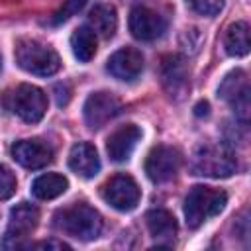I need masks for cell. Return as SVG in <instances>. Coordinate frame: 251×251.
Instances as JSON below:
<instances>
[{"mask_svg": "<svg viewBox=\"0 0 251 251\" xmlns=\"http://www.w3.org/2000/svg\"><path fill=\"white\" fill-rule=\"evenodd\" d=\"M55 226L75 239L90 241L96 239L102 231V216L86 202H75L73 206L55 214Z\"/></svg>", "mask_w": 251, "mask_h": 251, "instance_id": "obj_1", "label": "cell"}, {"mask_svg": "<svg viewBox=\"0 0 251 251\" xmlns=\"http://www.w3.org/2000/svg\"><path fill=\"white\" fill-rule=\"evenodd\" d=\"M14 57L20 69L37 76H51L61 69L59 53L37 39H20L14 47Z\"/></svg>", "mask_w": 251, "mask_h": 251, "instance_id": "obj_2", "label": "cell"}, {"mask_svg": "<svg viewBox=\"0 0 251 251\" xmlns=\"http://www.w3.org/2000/svg\"><path fill=\"white\" fill-rule=\"evenodd\" d=\"M227 204V194L212 186H194L184 198V218L188 227H200L210 218L218 216Z\"/></svg>", "mask_w": 251, "mask_h": 251, "instance_id": "obj_3", "label": "cell"}, {"mask_svg": "<svg viewBox=\"0 0 251 251\" xmlns=\"http://www.w3.org/2000/svg\"><path fill=\"white\" fill-rule=\"evenodd\" d=\"M4 104L10 112H14L27 124L39 122L47 112V96L39 86L33 84H18L10 92H6Z\"/></svg>", "mask_w": 251, "mask_h": 251, "instance_id": "obj_4", "label": "cell"}, {"mask_svg": "<svg viewBox=\"0 0 251 251\" xmlns=\"http://www.w3.org/2000/svg\"><path fill=\"white\" fill-rule=\"evenodd\" d=\"M235 169H237L235 157L224 145H204L194 153V159H192L194 175L226 178V176H231Z\"/></svg>", "mask_w": 251, "mask_h": 251, "instance_id": "obj_5", "label": "cell"}, {"mask_svg": "<svg viewBox=\"0 0 251 251\" xmlns=\"http://www.w3.org/2000/svg\"><path fill=\"white\" fill-rule=\"evenodd\" d=\"M102 198L120 212L133 210L141 200V188L137 186L135 178L129 175H114L102 186Z\"/></svg>", "mask_w": 251, "mask_h": 251, "instance_id": "obj_6", "label": "cell"}, {"mask_svg": "<svg viewBox=\"0 0 251 251\" xmlns=\"http://www.w3.org/2000/svg\"><path fill=\"white\" fill-rule=\"evenodd\" d=\"M180 163L182 155L176 147L157 145L149 151L145 159V173L153 182H167L178 173Z\"/></svg>", "mask_w": 251, "mask_h": 251, "instance_id": "obj_7", "label": "cell"}, {"mask_svg": "<svg viewBox=\"0 0 251 251\" xmlns=\"http://www.w3.org/2000/svg\"><path fill=\"white\" fill-rule=\"evenodd\" d=\"M39 224V210L29 202H20L10 210V222L6 229L4 247H22V239L27 237Z\"/></svg>", "mask_w": 251, "mask_h": 251, "instance_id": "obj_8", "label": "cell"}, {"mask_svg": "<svg viewBox=\"0 0 251 251\" xmlns=\"http://www.w3.org/2000/svg\"><path fill=\"white\" fill-rule=\"evenodd\" d=\"M122 110V102L114 92L108 90H100V92H92L82 108L84 114V122L88 127L98 129L104 124H108L118 112Z\"/></svg>", "mask_w": 251, "mask_h": 251, "instance_id": "obj_9", "label": "cell"}, {"mask_svg": "<svg viewBox=\"0 0 251 251\" xmlns=\"http://www.w3.org/2000/svg\"><path fill=\"white\" fill-rule=\"evenodd\" d=\"M129 31L139 41H153L161 37L167 29V22L163 16H159L155 10L145 6H135L129 12Z\"/></svg>", "mask_w": 251, "mask_h": 251, "instance_id": "obj_10", "label": "cell"}, {"mask_svg": "<svg viewBox=\"0 0 251 251\" xmlns=\"http://www.w3.org/2000/svg\"><path fill=\"white\" fill-rule=\"evenodd\" d=\"M218 94L235 112H239L243 118H247V110H249V82H247V75L241 69L231 71L224 78V82L218 88Z\"/></svg>", "mask_w": 251, "mask_h": 251, "instance_id": "obj_11", "label": "cell"}, {"mask_svg": "<svg viewBox=\"0 0 251 251\" xmlns=\"http://www.w3.org/2000/svg\"><path fill=\"white\" fill-rule=\"evenodd\" d=\"M12 157L25 169H43L53 161V149L41 139H22L12 145Z\"/></svg>", "mask_w": 251, "mask_h": 251, "instance_id": "obj_12", "label": "cell"}, {"mask_svg": "<svg viewBox=\"0 0 251 251\" xmlns=\"http://www.w3.org/2000/svg\"><path fill=\"white\" fill-rule=\"evenodd\" d=\"M106 71L118 80H135L143 71V55L133 47L118 49L106 61Z\"/></svg>", "mask_w": 251, "mask_h": 251, "instance_id": "obj_13", "label": "cell"}, {"mask_svg": "<svg viewBox=\"0 0 251 251\" xmlns=\"http://www.w3.org/2000/svg\"><path fill=\"white\" fill-rule=\"evenodd\" d=\"M139 139H141V129L135 124H126V126L118 127L108 137L106 151H108L110 159L116 161V163L127 161L131 157V153H133V149H135Z\"/></svg>", "mask_w": 251, "mask_h": 251, "instance_id": "obj_14", "label": "cell"}, {"mask_svg": "<svg viewBox=\"0 0 251 251\" xmlns=\"http://www.w3.org/2000/svg\"><path fill=\"white\" fill-rule=\"evenodd\" d=\"M69 167L75 175L82 178L96 176L100 171V157H98L96 147L88 141H78L76 145H73L69 153Z\"/></svg>", "mask_w": 251, "mask_h": 251, "instance_id": "obj_15", "label": "cell"}, {"mask_svg": "<svg viewBox=\"0 0 251 251\" xmlns=\"http://www.w3.org/2000/svg\"><path fill=\"white\" fill-rule=\"evenodd\" d=\"M145 224H147V229H149L151 237H155L159 241H167V245H171L173 237L176 235V220L167 210L157 208V210L147 212Z\"/></svg>", "mask_w": 251, "mask_h": 251, "instance_id": "obj_16", "label": "cell"}, {"mask_svg": "<svg viewBox=\"0 0 251 251\" xmlns=\"http://www.w3.org/2000/svg\"><path fill=\"white\" fill-rule=\"evenodd\" d=\"M90 29L104 39H110L118 27V14L112 4H96L88 14Z\"/></svg>", "mask_w": 251, "mask_h": 251, "instance_id": "obj_17", "label": "cell"}, {"mask_svg": "<svg viewBox=\"0 0 251 251\" xmlns=\"http://www.w3.org/2000/svg\"><path fill=\"white\" fill-rule=\"evenodd\" d=\"M224 47L226 53L231 57H243L249 53L251 41H249V24L247 22H235L227 25L224 33Z\"/></svg>", "mask_w": 251, "mask_h": 251, "instance_id": "obj_18", "label": "cell"}, {"mask_svg": "<svg viewBox=\"0 0 251 251\" xmlns=\"http://www.w3.org/2000/svg\"><path fill=\"white\" fill-rule=\"evenodd\" d=\"M69 188V180L59 173H45L31 182V192L39 200H53Z\"/></svg>", "mask_w": 251, "mask_h": 251, "instance_id": "obj_19", "label": "cell"}, {"mask_svg": "<svg viewBox=\"0 0 251 251\" xmlns=\"http://www.w3.org/2000/svg\"><path fill=\"white\" fill-rule=\"evenodd\" d=\"M71 49L80 63H88L96 55V33L88 25L76 27L71 35Z\"/></svg>", "mask_w": 251, "mask_h": 251, "instance_id": "obj_20", "label": "cell"}, {"mask_svg": "<svg viewBox=\"0 0 251 251\" xmlns=\"http://www.w3.org/2000/svg\"><path fill=\"white\" fill-rule=\"evenodd\" d=\"M163 78H165V84L169 86V90H182L186 86V69H184V63L182 59L178 57H165L163 61Z\"/></svg>", "mask_w": 251, "mask_h": 251, "instance_id": "obj_21", "label": "cell"}, {"mask_svg": "<svg viewBox=\"0 0 251 251\" xmlns=\"http://www.w3.org/2000/svg\"><path fill=\"white\" fill-rule=\"evenodd\" d=\"M84 4H86V0H65V2H63V6L53 14L51 24H55V25L65 24L67 20H71L73 16H76V14L84 8Z\"/></svg>", "mask_w": 251, "mask_h": 251, "instance_id": "obj_22", "label": "cell"}, {"mask_svg": "<svg viewBox=\"0 0 251 251\" xmlns=\"http://www.w3.org/2000/svg\"><path fill=\"white\" fill-rule=\"evenodd\" d=\"M16 186L18 182H16L14 173L6 165H0V200H8L10 196H14Z\"/></svg>", "mask_w": 251, "mask_h": 251, "instance_id": "obj_23", "label": "cell"}, {"mask_svg": "<svg viewBox=\"0 0 251 251\" xmlns=\"http://www.w3.org/2000/svg\"><path fill=\"white\" fill-rule=\"evenodd\" d=\"M192 8L202 16H216L224 8V0H192Z\"/></svg>", "mask_w": 251, "mask_h": 251, "instance_id": "obj_24", "label": "cell"}, {"mask_svg": "<svg viewBox=\"0 0 251 251\" xmlns=\"http://www.w3.org/2000/svg\"><path fill=\"white\" fill-rule=\"evenodd\" d=\"M29 247H37V249H69L67 243H63V241H53V239H49V241H39V243H33V245H29Z\"/></svg>", "mask_w": 251, "mask_h": 251, "instance_id": "obj_25", "label": "cell"}, {"mask_svg": "<svg viewBox=\"0 0 251 251\" xmlns=\"http://www.w3.org/2000/svg\"><path fill=\"white\" fill-rule=\"evenodd\" d=\"M208 102H198L196 104V108H194V112H196V116H208Z\"/></svg>", "mask_w": 251, "mask_h": 251, "instance_id": "obj_26", "label": "cell"}, {"mask_svg": "<svg viewBox=\"0 0 251 251\" xmlns=\"http://www.w3.org/2000/svg\"><path fill=\"white\" fill-rule=\"evenodd\" d=\"M0 67H2V61H0Z\"/></svg>", "mask_w": 251, "mask_h": 251, "instance_id": "obj_27", "label": "cell"}]
</instances>
